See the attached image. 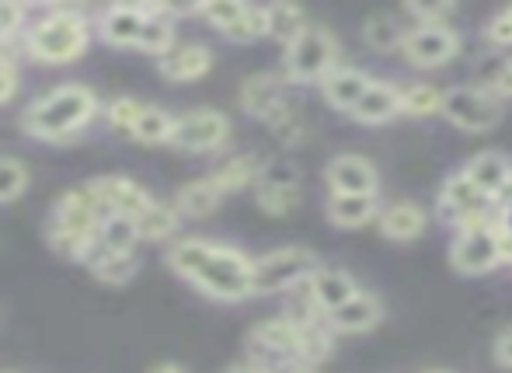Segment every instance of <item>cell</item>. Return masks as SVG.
Instances as JSON below:
<instances>
[{"mask_svg": "<svg viewBox=\"0 0 512 373\" xmlns=\"http://www.w3.org/2000/svg\"><path fill=\"white\" fill-rule=\"evenodd\" d=\"M164 265L209 300L237 304L251 297V258L213 238H182L164 251Z\"/></svg>", "mask_w": 512, "mask_h": 373, "instance_id": "6da1fadb", "label": "cell"}, {"mask_svg": "<svg viewBox=\"0 0 512 373\" xmlns=\"http://www.w3.org/2000/svg\"><path fill=\"white\" fill-rule=\"evenodd\" d=\"M102 116V98L95 95V88L88 84H56V88L42 91L39 98L25 105L18 126L25 136L39 143H53V147H67L77 143L95 119Z\"/></svg>", "mask_w": 512, "mask_h": 373, "instance_id": "7a4b0ae2", "label": "cell"}, {"mask_svg": "<svg viewBox=\"0 0 512 373\" xmlns=\"http://www.w3.org/2000/svg\"><path fill=\"white\" fill-rule=\"evenodd\" d=\"M91 14L70 4H46L21 32V49L42 67H70L91 49Z\"/></svg>", "mask_w": 512, "mask_h": 373, "instance_id": "3957f363", "label": "cell"}, {"mask_svg": "<svg viewBox=\"0 0 512 373\" xmlns=\"http://www.w3.org/2000/svg\"><path fill=\"white\" fill-rule=\"evenodd\" d=\"M98 224H102V210L84 192V185L67 189L60 192L46 217V245L67 262H84V255L95 245Z\"/></svg>", "mask_w": 512, "mask_h": 373, "instance_id": "277c9868", "label": "cell"}, {"mask_svg": "<svg viewBox=\"0 0 512 373\" xmlns=\"http://www.w3.org/2000/svg\"><path fill=\"white\" fill-rule=\"evenodd\" d=\"M321 269L317 255L310 248L286 245L272 248L265 255L251 258V297H272V293H286L300 286Z\"/></svg>", "mask_w": 512, "mask_h": 373, "instance_id": "5b68a950", "label": "cell"}, {"mask_svg": "<svg viewBox=\"0 0 512 373\" xmlns=\"http://www.w3.org/2000/svg\"><path fill=\"white\" fill-rule=\"evenodd\" d=\"M338 42L328 28L307 25L290 46L283 49V81L290 84H321L335 70Z\"/></svg>", "mask_w": 512, "mask_h": 373, "instance_id": "8992f818", "label": "cell"}, {"mask_svg": "<svg viewBox=\"0 0 512 373\" xmlns=\"http://www.w3.org/2000/svg\"><path fill=\"white\" fill-rule=\"evenodd\" d=\"M230 133L234 126L220 109H189L175 116L168 147L182 150V154H216L230 143Z\"/></svg>", "mask_w": 512, "mask_h": 373, "instance_id": "52a82bcc", "label": "cell"}, {"mask_svg": "<svg viewBox=\"0 0 512 373\" xmlns=\"http://www.w3.org/2000/svg\"><path fill=\"white\" fill-rule=\"evenodd\" d=\"M300 342H304V325H297L286 314L265 318L248 335V360L276 370L286 360H300Z\"/></svg>", "mask_w": 512, "mask_h": 373, "instance_id": "ba28073f", "label": "cell"}, {"mask_svg": "<svg viewBox=\"0 0 512 373\" xmlns=\"http://www.w3.org/2000/svg\"><path fill=\"white\" fill-rule=\"evenodd\" d=\"M506 258V245H502L499 224L471 227V231H457V241L450 248V262L464 276H485Z\"/></svg>", "mask_w": 512, "mask_h": 373, "instance_id": "9c48e42d", "label": "cell"}, {"mask_svg": "<svg viewBox=\"0 0 512 373\" xmlns=\"http://www.w3.org/2000/svg\"><path fill=\"white\" fill-rule=\"evenodd\" d=\"M84 192L95 199V206L102 210V217H129V220H133L136 213L154 199L140 182H136V178H129V175L88 178V182H84Z\"/></svg>", "mask_w": 512, "mask_h": 373, "instance_id": "30bf717a", "label": "cell"}, {"mask_svg": "<svg viewBox=\"0 0 512 373\" xmlns=\"http://www.w3.org/2000/svg\"><path fill=\"white\" fill-rule=\"evenodd\" d=\"M446 119L453 126L467 129V133H485V129H495L502 119V109L485 88H453L443 95V105H439Z\"/></svg>", "mask_w": 512, "mask_h": 373, "instance_id": "8fae6325", "label": "cell"}, {"mask_svg": "<svg viewBox=\"0 0 512 373\" xmlns=\"http://www.w3.org/2000/svg\"><path fill=\"white\" fill-rule=\"evenodd\" d=\"M460 39L450 25H415L401 42V53L411 67H443L457 56Z\"/></svg>", "mask_w": 512, "mask_h": 373, "instance_id": "7c38bea8", "label": "cell"}, {"mask_svg": "<svg viewBox=\"0 0 512 373\" xmlns=\"http://www.w3.org/2000/svg\"><path fill=\"white\" fill-rule=\"evenodd\" d=\"M91 32L112 49H136L143 32V4H108L91 18Z\"/></svg>", "mask_w": 512, "mask_h": 373, "instance_id": "4fadbf2b", "label": "cell"}, {"mask_svg": "<svg viewBox=\"0 0 512 373\" xmlns=\"http://www.w3.org/2000/svg\"><path fill=\"white\" fill-rule=\"evenodd\" d=\"M324 178H328L331 196H377V189H380L373 161H366V157H359V154L331 157Z\"/></svg>", "mask_w": 512, "mask_h": 373, "instance_id": "5bb4252c", "label": "cell"}, {"mask_svg": "<svg viewBox=\"0 0 512 373\" xmlns=\"http://www.w3.org/2000/svg\"><path fill=\"white\" fill-rule=\"evenodd\" d=\"M213 60L216 56L206 42H175L157 60V74L168 84H192V81H203L209 70H213Z\"/></svg>", "mask_w": 512, "mask_h": 373, "instance_id": "9a60e30c", "label": "cell"}, {"mask_svg": "<svg viewBox=\"0 0 512 373\" xmlns=\"http://www.w3.org/2000/svg\"><path fill=\"white\" fill-rule=\"evenodd\" d=\"M189 14V7L171 4H143V32L136 39V49L154 60H161L171 46L178 42V18Z\"/></svg>", "mask_w": 512, "mask_h": 373, "instance_id": "2e32d148", "label": "cell"}, {"mask_svg": "<svg viewBox=\"0 0 512 373\" xmlns=\"http://www.w3.org/2000/svg\"><path fill=\"white\" fill-rule=\"evenodd\" d=\"M349 116L366 126L391 123L394 116H401V88L391 81H370V88L363 91V98H359Z\"/></svg>", "mask_w": 512, "mask_h": 373, "instance_id": "e0dca14e", "label": "cell"}, {"mask_svg": "<svg viewBox=\"0 0 512 373\" xmlns=\"http://www.w3.org/2000/svg\"><path fill=\"white\" fill-rule=\"evenodd\" d=\"M307 293L310 300H314L317 314H331L335 307H342L345 300H352L359 293L356 279L349 276V272L342 269H317L314 276L307 279Z\"/></svg>", "mask_w": 512, "mask_h": 373, "instance_id": "ac0fdd59", "label": "cell"}, {"mask_svg": "<svg viewBox=\"0 0 512 373\" xmlns=\"http://www.w3.org/2000/svg\"><path fill=\"white\" fill-rule=\"evenodd\" d=\"M237 102H241V109L248 112V116L265 123V116H269L276 105L286 102V81L279 74H251L248 81L241 84V91H237Z\"/></svg>", "mask_w": 512, "mask_h": 373, "instance_id": "d6986e66", "label": "cell"}, {"mask_svg": "<svg viewBox=\"0 0 512 373\" xmlns=\"http://www.w3.org/2000/svg\"><path fill=\"white\" fill-rule=\"evenodd\" d=\"M81 265H88V272L98 283L126 286L129 279H136V272H140V255H136V251H102L91 245Z\"/></svg>", "mask_w": 512, "mask_h": 373, "instance_id": "ffe728a7", "label": "cell"}, {"mask_svg": "<svg viewBox=\"0 0 512 373\" xmlns=\"http://www.w3.org/2000/svg\"><path fill=\"white\" fill-rule=\"evenodd\" d=\"M384 318V307L373 293H363L359 290L352 300H345L342 307H335L331 314H324L331 332H370L377 321Z\"/></svg>", "mask_w": 512, "mask_h": 373, "instance_id": "44dd1931", "label": "cell"}, {"mask_svg": "<svg viewBox=\"0 0 512 373\" xmlns=\"http://www.w3.org/2000/svg\"><path fill=\"white\" fill-rule=\"evenodd\" d=\"M220 203H223V196H220V189L209 182V175L192 178V182H185L182 189L171 196V210H175L182 220H206V217H213V213L220 210Z\"/></svg>", "mask_w": 512, "mask_h": 373, "instance_id": "7402d4cb", "label": "cell"}, {"mask_svg": "<svg viewBox=\"0 0 512 373\" xmlns=\"http://www.w3.org/2000/svg\"><path fill=\"white\" fill-rule=\"evenodd\" d=\"M262 157L258 154H234L227 161H220L213 171H209V182L220 189V196H234L241 189H251L258 182V171H262Z\"/></svg>", "mask_w": 512, "mask_h": 373, "instance_id": "603a6c76", "label": "cell"}, {"mask_svg": "<svg viewBox=\"0 0 512 373\" xmlns=\"http://www.w3.org/2000/svg\"><path fill=\"white\" fill-rule=\"evenodd\" d=\"M464 178L474 185V189L485 192L488 199H499V192L506 189L509 178H512V164L502 154H495V150H485V154L467 161Z\"/></svg>", "mask_w": 512, "mask_h": 373, "instance_id": "cb8c5ba5", "label": "cell"}, {"mask_svg": "<svg viewBox=\"0 0 512 373\" xmlns=\"http://www.w3.org/2000/svg\"><path fill=\"white\" fill-rule=\"evenodd\" d=\"M133 224H136L140 241H147V245H164V241H171L178 234L182 217H178V213L171 210V203H164V199H150L133 217Z\"/></svg>", "mask_w": 512, "mask_h": 373, "instance_id": "d4e9b609", "label": "cell"}, {"mask_svg": "<svg viewBox=\"0 0 512 373\" xmlns=\"http://www.w3.org/2000/svg\"><path fill=\"white\" fill-rule=\"evenodd\" d=\"M370 88V77L363 70H352V67H342V70H331L328 77L321 81V91H324V102L338 112H352L356 102L363 98V91Z\"/></svg>", "mask_w": 512, "mask_h": 373, "instance_id": "484cf974", "label": "cell"}, {"mask_svg": "<svg viewBox=\"0 0 512 373\" xmlns=\"http://www.w3.org/2000/svg\"><path fill=\"white\" fill-rule=\"evenodd\" d=\"M377 217H380V234L391 241H415L425 231V224H429V217H425V210L418 203H391Z\"/></svg>", "mask_w": 512, "mask_h": 373, "instance_id": "4316f807", "label": "cell"}, {"mask_svg": "<svg viewBox=\"0 0 512 373\" xmlns=\"http://www.w3.org/2000/svg\"><path fill=\"white\" fill-rule=\"evenodd\" d=\"M171 126H175V116H171L164 105H150L143 102L140 116H136V123L129 126V140L140 143V147H168L171 140Z\"/></svg>", "mask_w": 512, "mask_h": 373, "instance_id": "83f0119b", "label": "cell"}, {"mask_svg": "<svg viewBox=\"0 0 512 373\" xmlns=\"http://www.w3.org/2000/svg\"><path fill=\"white\" fill-rule=\"evenodd\" d=\"M328 220L342 231H356V227H366L373 217L380 213L377 196H331L328 206H324Z\"/></svg>", "mask_w": 512, "mask_h": 373, "instance_id": "f1b7e54d", "label": "cell"}, {"mask_svg": "<svg viewBox=\"0 0 512 373\" xmlns=\"http://www.w3.org/2000/svg\"><path fill=\"white\" fill-rule=\"evenodd\" d=\"M265 126H269L272 133H276V140L286 143V147H297V143H304V136H307L304 112H300L290 98H286L283 105H276V109L265 116Z\"/></svg>", "mask_w": 512, "mask_h": 373, "instance_id": "f546056e", "label": "cell"}, {"mask_svg": "<svg viewBox=\"0 0 512 373\" xmlns=\"http://www.w3.org/2000/svg\"><path fill=\"white\" fill-rule=\"evenodd\" d=\"M405 35H408V28H401V21L394 18V14H373V18H366V25H363L366 46L377 49V53H391V49H401Z\"/></svg>", "mask_w": 512, "mask_h": 373, "instance_id": "4dcf8cb0", "label": "cell"}, {"mask_svg": "<svg viewBox=\"0 0 512 373\" xmlns=\"http://www.w3.org/2000/svg\"><path fill=\"white\" fill-rule=\"evenodd\" d=\"M265 21H269V35L276 42H283V49L307 28V18L297 4H269L265 7Z\"/></svg>", "mask_w": 512, "mask_h": 373, "instance_id": "1f68e13d", "label": "cell"}, {"mask_svg": "<svg viewBox=\"0 0 512 373\" xmlns=\"http://www.w3.org/2000/svg\"><path fill=\"white\" fill-rule=\"evenodd\" d=\"M140 245V234H136V224L129 217H102L95 234V248L102 251H136Z\"/></svg>", "mask_w": 512, "mask_h": 373, "instance_id": "d6a6232c", "label": "cell"}, {"mask_svg": "<svg viewBox=\"0 0 512 373\" xmlns=\"http://www.w3.org/2000/svg\"><path fill=\"white\" fill-rule=\"evenodd\" d=\"M28 182H32L28 164L14 154H0V206L18 203L28 192Z\"/></svg>", "mask_w": 512, "mask_h": 373, "instance_id": "836d02e7", "label": "cell"}, {"mask_svg": "<svg viewBox=\"0 0 512 373\" xmlns=\"http://www.w3.org/2000/svg\"><path fill=\"white\" fill-rule=\"evenodd\" d=\"M255 206L269 217H290L300 206V185H255Z\"/></svg>", "mask_w": 512, "mask_h": 373, "instance_id": "e575fe53", "label": "cell"}, {"mask_svg": "<svg viewBox=\"0 0 512 373\" xmlns=\"http://www.w3.org/2000/svg\"><path fill=\"white\" fill-rule=\"evenodd\" d=\"M269 35V21H265V7H255V4H244L241 18L223 32V39L237 42V46H248V42H258Z\"/></svg>", "mask_w": 512, "mask_h": 373, "instance_id": "d590c367", "label": "cell"}, {"mask_svg": "<svg viewBox=\"0 0 512 373\" xmlns=\"http://www.w3.org/2000/svg\"><path fill=\"white\" fill-rule=\"evenodd\" d=\"M28 7L14 4V0H0V49L11 53L14 46H21V32L28 25Z\"/></svg>", "mask_w": 512, "mask_h": 373, "instance_id": "8d00e7d4", "label": "cell"}, {"mask_svg": "<svg viewBox=\"0 0 512 373\" xmlns=\"http://www.w3.org/2000/svg\"><path fill=\"white\" fill-rule=\"evenodd\" d=\"M439 105H443V91H436L432 84H411L401 88V112L405 116H436Z\"/></svg>", "mask_w": 512, "mask_h": 373, "instance_id": "74e56055", "label": "cell"}, {"mask_svg": "<svg viewBox=\"0 0 512 373\" xmlns=\"http://www.w3.org/2000/svg\"><path fill=\"white\" fill-rule=\"evenodd\" d=\"M244 4L241 0H209V4H196L189 7V14H196V18H203L209 28H216V32H227L230 25H234L237 18H241Z\"/></svg>", "mask_w": 512, "mask_h": 373, "instance_id": "f35d334b", "label": "cell"}, {"mask_svg": "<svg viewBox=\"0 0 512 373\" xmlns=\"http://www.w3.org/2000/svg\"><path fill=\"white\" fill-rule=\"evenodd\" d=\"M140 109H143L140 98H133V95H119V98H112V102H108V105H102V116H105V123L112 126V129H119V133H129V126L136 123V116H140Z\"/></svg>", "mask_w": 512, "mask_h": 373, "instance_id": "ab89813d", "label": "cell"}, {"mask_svg": "<svg viewBox=\"0 0 512 373\" xmlns=\"http://www.w3.org/2000/svg\"><path fill=\"white\" fill-rule=\"evenodd\" d=\"M485 39L492 42V46H512V14H509V7H506V11H499L492 21H488Z\"/></svg>", "mask_w": 512, "mask_h": 373, "instance_id": "60d3db41", "label": "cell"}, {"mask_svg": "<svg viewBox=\"0 0 512 373\" xmlns=\"http://www.w3.org/2000/svg\"><path fill=\"white\" fill-rule=\"evenodd\" d=\"M18 91H21L18 63H4V67H0V109H4V105H11L14 98H18Z\"/></svg>", "mask_w": 512, "mask_h": 373, "instance_id": "b9f144b4", "label": "cell"}, {"mask_svg": "<svg viewBox=\"0 0 512 373\" xmlns=\"http://www.w3.org/2000/svg\"><path fill=\"white\" fill-rule=\"evenodd\" d=\"M488 95H502V98H512V60L499 63L488 77Z\"/></svg>", "mask_w": 512, "mask_h": 373, "instance_id": "7bdbcfd3", "label": "cell"}, {"mask_svg": "<svg viewBox=\"0 0 512 373\" xmlns=\"http://www.w3.org/2000/svg\"><path fill=\"white\" fill-rule=\"evenodd\" d=\"M495 360L512 370V328L499 332V339H495Z\"/></svg>", "mask_w": 512, "mask_h": 373, "instance_id": "ee69618b", "label": "cell"}, {"mask_svg": "<svg viewBox=\"0 0 512 373\" xmlns=\"http://www.w3.org/2000/svg\"><path fill=\"white\" fill-rule=\"evenodd\" d=\"M272 373H321L314 367V363H304V360H286V363H279Z\"/></svg>", "mask_w": 512, "mask_h": 373, "instance_id": "f6af8a7d", "label": "cell"}, {"mask_svg": "<svg viewBox=\"0 0 512 373\" xmlns=\"http://www.w3.org/2000/svg\"><path fill=\"white\" fill-rule=\"evenodd\" d=\"M227 373H272V370L262 367V363H255V360H237V363H230Z\"/></svg>", "mask_w": 512, "mask_h": 373, "instance_id": "bcb514c9", "label": "cell"}, {"mask_svg": "<svg viewBox=\"0 0 512 373\" xmlns=\"http://www.w3.org/2000/svg\"><path fill=\"white\" fill-rule=\"evenodd\" d=\"M495 224H499V231H502V238L512 241V203L502 206V213L495 217Z\"/></svg>", "mask_w": 512, "mask_h": 373, "instance_id": "7dc6e473", "label": "cell"}, {"mask_svg": "<svg viewBox=\"0 0 512 373\" xmlns=\"http://www.w3.org/2000/svg\"><path fill=\"white\" fill-rule=\"evenodd\" d=\"M147 373H189L182 367V363H157V367H150Z\"/></svg>", "mask_w": 512, "mask_h": 373, "instance_id": "c3c4849f", "label": "cell"}, {"mask_svg": "<svg viewBox=\"0 0 512 373\" xmlns=\"http://www.w3.org/2000/svg\"><path fill=\"white\" fill-rule=\"evenodd\" d=\"M4 63H18V60H14L11 53H4V49H0V67H4Z\"/></svg>", "mask_w": 512, "mask_h": 373, "instance_id": "681fc988", "label": "cell"}, {"mask_svg": "<svg viewBox=\"0 0 512 373\" xmlns=\"http://www.w3.org/2000/svg\"><path fill=\"white\" fill-rule=\"evenodd\" d=\"M0 373H18V370H0Z\"/></svg>", "mask_w": 512, "mask_h": 373, "instance_id": "f907efd6", "label": "cell"}, {"mask_svg": "<svg viewBox=\"0 0 512 373\" xmlns=\"http://www.w3.org/2000/svg\"><path fill=\"white\" fill-rule=\"evenodd\" d=\"M436 373H446V370H436Z\"/></svg>", "mask_w": 512, "mask_h": 373, "instance_id": "816d5d0a", "label": "cell"}, {"mask_svg": "<svg viewBox=\"0 0 512 373\" xmlns=\"http://www.w3.org/2000/svg\"><path fill=\"white\" fill-rule=\"evenodd\" d=\"M509 14H512V7H509Z\"/></svg>", "mask_w": 512, "mask_h": 373, "instance_id": "f5cc1de1", "label": "cell"}, {"mask_svg": "<svg viewBox=\"0 0 512 373\" xmlns=\"http://www.w3.org/2000/svg\"><path fill=\"white\" fill-rule=\"evenodd\" d=\"M0 321H4V318H0Z\"/></svg>", "mask_w": 512, "mask_h": 373, "instance_id": "db71d44e", "label": "cell"}]
</instances>
